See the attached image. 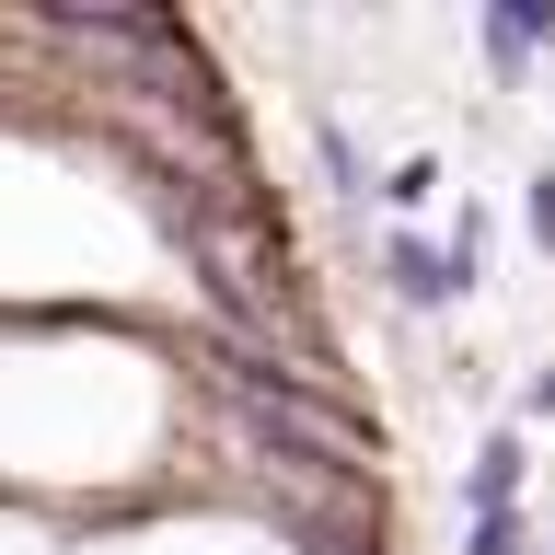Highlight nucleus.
Here are the masks:
<instances>
[{"label": "nucleus", "mask_w": 555, "mask_h": 555, "mask_svg": "<svg viewBox=\"0 0 555 555\" xmlns=\"http://www.w3.org/2000/svg\"><path fill=\"white\" fill-rule=\"evenodd\" d=\"M382 289H393L405 312H451V301H463V278H451V243L393 220V232H382Z\"/></svg>", "instance_id": "nucleus-1"}, {"label": "nucleus", "mask_w": 555, "mask_h": 555, "mask_svg": "<svg viewBox=\"0 0 555 555\" xmlns=\"http://www.w3.org/2000/svg\"><path fill=\"white\" fill-rule=\"evenodd\" d=\"M475 47H486L498 81H520V69L555 47V0H486V12H475Z\"/></svg>", "instance_id": "nucleus-2"}, {"label": "nucleus", "mask_w": 555, "mask_h": 555, "mask_svg": "<svg viewBox=\"0 0 555 555\" xmlns=\"http://www.w3.org/2000/svg\"><path fill=\"white\" fill-rule=\"evenodd\" d=\"M520 486H532V451H520V428H486L475 463H463V509L498 520V509H520Z\"/></svg>", "instance_id": "nucleus-3"}, {"label": "nucleus", "mask_w": 555, "mask_h": 555, "mask_svg": "<svg viewBox=\"0 0 555 555\" xmlns=\"http://www.w3.org/2000/svg\"><path fill=\"white\" fill-rule=\"evenodd\" d=\"M312 163H324V197H371V163H359L347 116H312Z\"/></svg>", "instance_id": "nucleus-4"}, {"label": "nucleus", "mask_w": 555, "mask_h": 555, "mask_svg": "<svg viewBox=\"0 0 555 555\" xmlns=\"http://www.w3.org/2000/svg\"><path fill=\"white\" fill-rule=\"evenodd\" d=\"M371 197H382V208H393V220L416 232V208L440 197V163H428V151H405V163H382V173H371Z\"/></svg>", "instance_id": "nucleus-5"}, {"label": "nucleus", "mask_w": 555, "mask_h": 555, "mask_svg": "<svg viewBox=\"0 0 555 555\" xmlns=\"http://www.w3.org/2000/svg\"><path fill=\"white\" fill-rule=\"evenodd\" d=\"M463 555H544V544H532V520H520V509H498V520L463 532Z\"/></svg>", "instance_id": "nucleus-6"}, {"label": "nucleus", "mask_w": 555, "mask_h": 555, "mask_svg": "<svg viewBox=\"0 0 555 555\" xmlns=\"http://www.w3.org/2000/svg\"><path fill=\"white\" fill-rule=\"evenodd\" d=\"M532 243L555 255V173H532Z\"/></svg>", "instance_id": "nucleus-7"}, {"label": "nucleus", "mask_w": 555, "mask_h": 555, "mask_svg": "<svg viewBox=\"0 0 555 555\" xmlns=\"http://www.w3.org/2000/svg\"><path fill=\"white\" fill-rule=\"evenodd\" d=\"M532 416H555V359H544V371H532Z\"/></svg>", "instance_id": "nucleus-8"}]
</instances>
